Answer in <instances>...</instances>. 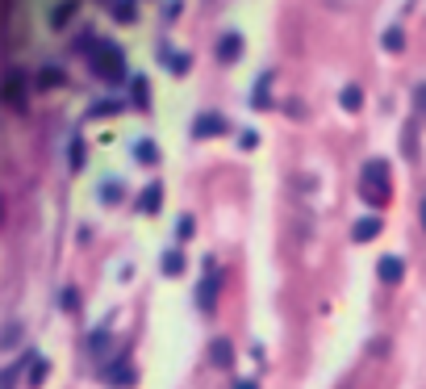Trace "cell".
Listing matches in <instances>:
<instances>
[{"label":"cell","mask_w":426,"mask_h":389,"mask_svg":"<svg viewBox=\"0 0 426 389\" xmlns=\"http://www.w3.org/2000/svg\"><path fill=\"white\" fill-rule=\"evenodd\" d=\"M389 193H393V184H389V163H385V159L364 163V172H360V197L368 201V210H385V205H389Z\"/></svg>","instance_id":"6da1fadb"},{"label":"cell","mask_w":426,"mask_h":389,"mask_svg":"<svg viewBox=\"0 0 426 389\" xmlns=\"http://www.w3.org/2000/svg\"><path fill=\"white\" fill-rule=\"evenodd\" d=\"M92 67H96V75L100 80H109V84H117V80H125V54H121V46L117 42H109V38H100L96 46H92Z\"/></svg>","instance_id":"7a4b0ae2"},{"label":"cell","mask_w":426,"mask_h":389,"mask_svg":"<svg viewBox=\"0 0 426 389\" xmlns=\"http://www.w3.org/2000/svg\"><path fill=\"white\" fill-rule=\"evenodd\" d=\"M218 134H230V122L222 113H201L192 117V138H218Z\"/></svg>","instance_id":"3957f363"},{"label":"cell","mask_w":426,"mask_h":389,"mask_svg":"<svg viewBox=\"0 0 426 389\" xmlns=\"http://www.w3.org/2000/svg\"><path fill=\"white\" fill-rule=\"evenodd\" d=\"M218 285H222L218 272H209V277L201 281V289H197V306H201V314H213V306H218Z\"/></svg>","instance_id":"277c9868"},{"label":"cell","mask_w":426,"mask_h":389,"mask_svg":"<svg viewBox=\"0 0 426 389\" xmlns=\"http://www.w3.org/2000/svg\"><path fill=\"white\" fill-rule=\"evenodd\" d=\"M4 101L21 113L25 109V75L21 71H8V80H4Z\"/></svg>","instance_id":"5b68a950"},{"label":"cell","mask_w":426,"mask_h":389,"mask_svg":"<svg viewBox=\"0 0 426 389\" xmlns=\"http://www.w3.org/2000/svg\"><path fill=\"white\" fill-rule=\"evenodd\" d=\"M376 272H381V281H385V285H397V281L406 277V260H402V256H381Z\"/></svg>","instance_id":"8992f818"},{"label":"cell","mask_w":426,"mask_h":389,"mask_svg":"<svg viewBox=\"0 0 426 389\" xmlns=\"http://www.w3.org/2000/svg\"><path fill=\"white\" fill-rule=\"evenodd\" d=\"M105 381H109L113 389H130L134 381H138V373H134L130 365H109V369H105Z\"/></svg>","instance_id":"52a82bcc"},{"label":"cell","mask_w":426,"mask_h":389,"mask_svg":"<svg viewBox=\"0 0 426 389\" xmlns=\"http://www.w3.org/2000/svg\"><path fill=\"white\" fill-rule=\"evenodd\" d=\"M238 54H243V38H238V34H222V38H218V59H222V63H234Z\"/></svg>","instance_id":"ba28073f"},{"label":"cell","mask_w":426,"mask_h":389,"mask_svg":"<svg viewBox=\"0 0 426 389\" xmlns=\"http://www.w3.org/2000/svg\"><path fill=\"white\" fill-rule=\"evenodd\" d=\"M209 360H213L218 369H230V365H234V344H230V339H213Z\"/></svg>","instance_id":"9c48e42d"},{"label":"cell","mask_w":426,"mask_h":389,"mask_svg":"<svg viewBox=\"0 0 426 389\" xmlns=\"http://www.w3.org/2000/svg\"><path fill=\"white\" fill-rule=\"evenodd\" d=\"M159 197H163V184L155 180V184H146V189H142V197H138V210H142V214H155V210H159Z\"/></svg>","instance_id":"30bf717a"},{"label":"cell","mask_w":426,"mask_h":389,"mask_svg":"<svg viewBox=\"0 0 426 389\" xmlns=\"http://www.w3.org/2000/svg\"><path fill=\"white\" fill-rule=\"evenodd\" d=\"M376 235H381V218H360L356 230H351L356 243H368V239H376Z\"/></svg>","instance_id":"8fae6325"},{"label":"cell","mask_w":426,"mask_h":389,"mask_svg":"<svg viewBox=\"0 0 426 389\" xmlns=\"http://www.w3.org/2000/svg\"><path fill=\"white\" fill-rule=\"evenodd\" d=\"M163 272H167V277H180V272H184V256H180V247L163 251Z\"/></svg>","instance_id":"7c38bea8"},{"label":"cell","mask_w":426,"mask_h":389,"mask_svg":"<svg viewBox=\"0 0 426 389\" xmlns=\"http://www.w3.org/2000/svg\"><path fill=\"white\" fill-rule=\"evenodd\" d=\"M33 84H38V88H59V84H63V71H59V67H42Z\"/></svg>","instance_id":"4fadbf2b"},{"label":"cell","mask_w":426,"mask_h":389,"mask_svg":"<svg viewBox=\"0 0 426 389\" xmlns=\"http://www.w3.org/2000/svg\"><path fill=\"white\" fill-rule=\"evenodd\" d=\"M134 155H138V159H142V163H155V159H159V151H155V147H151V138H142V142H138V147H134Z\"/></svg>","instance_id":"5bb4252c"},{"label":"cell","mask_w":426,"mask_h":389,"mask_svg":"<svg viewBox=\"0 0 426 389\" xmlns=\"http://www.w3.org/2000/svg\"><path fill=\"white\" fill-rule=\"evenodd\" d=\"M360 101H364V96H360V88H356V84H347V88H343V109H360Z\"/></svg>","instance_id":"9a60e30c"},{"label":"cell","mask_w":426,"mask_h":389,"mask_svg":"<svg viewBox=\"0 0 426 389\" xmlns=\"http://www.w3.org/2000/svg\"><path fill=\"white\" fill-rule=\"evenodd\" d=\"M42 373H46V360H42V356H29V386H38Z\"/></svg>","instance_id":"2e32d148"},{"label":"cell","mask_w":426,"mask_h":389,"mask_svg":"<svg viewBox=\"0 0 426 389\" xmlns=\"http://www.w3.org/2000/svg\"><path fill=\"white\" fill-rule=\"evenodd\" d=\"M402 42H406L402 29H389V34H385V50H402Z\"/></svg>","instance_id":"e0dca14e"},{"label":"cell","mask_w":426,"mask_h":389,"mask_svg":"<svg viewBox=\"0 0 426 389\" xmlns=\"http://www.w3.org/2000/svg\"><path fill=\"white\" fill-rule=\"evenodd\" d=\"M255 142H259V138H255V130H243V134H238V147H243V151H251Z\"/></svg>","instance_id":"ac0fdd59"},{"label":"cell","mask_w":426,"mask_h":389,"mask_svg":"<svg viewBox=\"0 0 426 389\" xmlns=\"http://www.w3.org/2000/svg\"><path fill=\"white\" fill-rule=\"evenodd\" d=\"M63 306L75 310V306H79V293H75V289H63Z\"/></svg>","instance_id":"d6986e66"},{"label":"cell","mask_w":426,"mask_h":389,"mask_svg":"<svg viewBox=\"0 0 426 389\" xmlns=\"http://www.w3.org/2000/svg\"><path fill=\"white\" fill-rule=\"evenodd\" d=\"M130 17H134V8H130V0H121L117 4V21H130Z\"/></svg>","instance_id":"ffe728a7"},{"label":"cell","mask_w":426,"mask_h":389,"mask_svg":"<svg viewBox=\"0 0 426 389\" xmlns=\"http://www.w3.org/2000/svg\"><path fill=\"white\" fill-rule=\"evenodd\" d=\"M414 96H418V109L426 113V84H418V92H414Z\"/></svg>","instance_id":"44dd1931"},{"label":"cell","mask_w":426,"mask_h":389,"mask_svg":"<svg viewBox=\"0 0 426 389\" xmlns=\"http://www.w3.org/2000/svg\"><path fill=\"white\" fill-rule=\"evenodd\" d=\"M234 389H255V381H234Z\"/></svg>","instance_id":"7402d4cb"},{"label":"cell","mask_w":426,"mask_h":389,"mask_svg":"<svg viewBox=\"0 0 426 389\" xmlns=\"http://www.w3.org/2000/svg\"><path fill=\"white\" fill-rule=\"evenodd\" d=\"M423 226H426V201H423Z\"/></svg>","instance_id":"603a6c76"}]
</instances>
